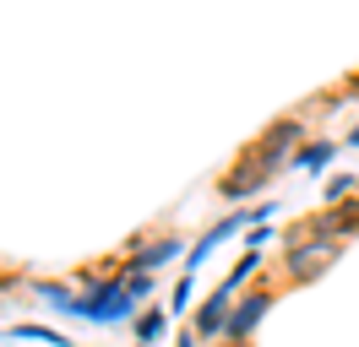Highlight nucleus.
<instances>
[{
  "label": "nucleus",
  "mask_w": 359,
  "mask_h": 347,
  "mask_svg": "<svg viewBox=\"0 0 359 347\" xmlns=\"http://www.w3.org/2000/svg\"><path fill=\"white\" fill-rule=\"evenodd\" d=\"M126 304H131V282H114V288L93 293V299H76V315H88V320H114V315H126Z\"/></svg>",
  "instance_id": "1"
},
{
  "label": "nucleus",
  "mask_w": 359,
  "mask_h": 347,
  "mask_svg": "<svg viewBox=\"0 0 359 347\" xmlns=\"http://www.w3.org/2000/svg\"><path fill=\"white\" fill-rule=\"evenodd\" d=\"M267 304H272L267 293H256V299H245L240 309H234V315H229V331H234V342H240V337H245L250 325H256L262 315H267Z\"/></svg>",
  "instance_id": "2"
},
{
  "label": "nucleus",
  "mask_w": 359,
  "mask_h": 347,
  "mask_svg": "<svg viewBox=\"0 0 359 347\" xmlns=\"http://www.w3.org/2000/svg\"><path fill=\"white\" fill-rule=\"evenodd\" d=\"M224 309H229V288H218V293H212V299H207V309H202V331H218V320H224Z\"/></svg>",
  "instance_id": "3"
},
{
  "label": "nucleus",
  "mask_w": 359,
  "mask_h": 347,
  "mask_svg": "<svg viewBox=\"0 0 359 347\" xmlns=\"http://www.w3.org/2000/svg\"><path fill=\"white\" fill-rule=\"evenodd\" d=\"M17 337H27V342H49V347H66V337H60V331H49V325H17Z\"/></svg>",
  "instance_id": "4"
},
{
  "label": "nucleus",
  "mask_w": 359,
  "mask_h": 347,
  "mask_svg": "<svg viewBox=\"0 0 359 347\" xmlns=\"http://www.w3.org/2000/svg\"><path fill=\"white\" fill-rule=\"evenodd\" d=\"M175 250H180L175 239H158L153 250H142V255H136V266H158V260H169V255H175Z\"/></svg>",
  "instance_id": "5"
},
{
  "label": "nucleus",
  "mask_w": 359,
  "mask_h": 347,
  "mask_svg": "<svg viewBox=\"0 0 359 347\" xmlns=\"http://www.w3.org/2000/svg\"><path fill=\"white\" fill-rule=\"evenodd\" d=\"M327 157H332V147H327V141H316V147H305V152H299V163H311V169H321Z\"/></svg>",
  "instance_id": "6"
},
{
  "label": "nucleus",
  "mask_w": 359,
  "mask_h": 347,
  "mask_svg": "<svg viewBox=\"0 0 359 347\" xmlns=\"http://www.w3.org/2000/svg\"><path fill=\"white\" fill-rule=\"evenodd\" d=\"M224 347H245V342H224Z\"/></svg>",
  "instance_id": "7"
},
{
  "label": "nucleus",
  "mask_w": 359,
  "mask_h": 347,
  "mask_svg": "<svg viewBox=\"0 0 359 347\" xmlns=\"http://www.w3.org/2000/svg\"><path fill=\"white\" fill-rule=\"evenodd\" d=\"M354 147H359V130H354Z\"/></svg>",
  "instance_id": "8"
}]
</instances>
